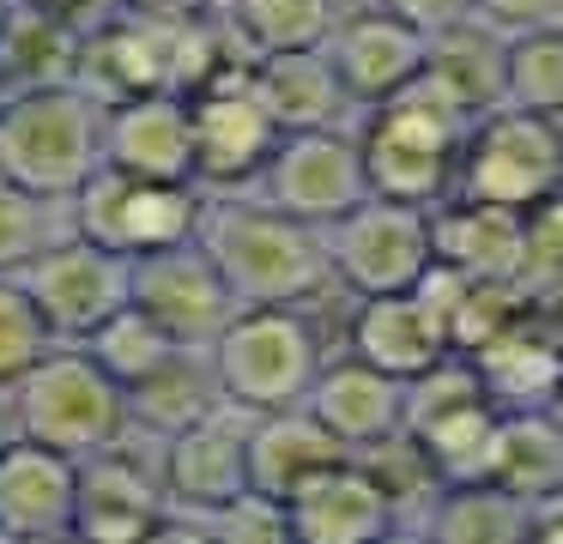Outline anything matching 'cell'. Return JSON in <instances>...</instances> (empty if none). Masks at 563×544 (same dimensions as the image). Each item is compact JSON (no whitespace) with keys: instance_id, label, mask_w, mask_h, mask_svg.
Returning <instances> with one entry per match:
<instances>
[{"instance_id":"obj_1","label":"cell","mask_w":563,"mask_h":544,"mask_svg":"<svg viewBox=\"0 0 563 544\" xmlns=\"http://www.w3.org/2000/svg\"><path fill=\"white\" fill-rule=\"evenodd\" d=\"M195 242L224 273L236 309H255V302H309L333 285L328 230L279 212V206H267L249 188L207 193V218H200Z\"/></svg>"},{"instance_id":"obj_2","label":"cell","mask_w":563,"mask_h":544,"mask_svg":"<svg viewBox=\"0 0 563 544\" xmlns=\"http://www.w3.org/2000/svg\"><path fill=\"white\" fill-rule=\"evenodd\" d=\"M103 169V103L79 79L0 97V176L43 200H74Z\"/></svg>"},{"instance_id":"obj_3","label":"cell","mask_w":563,"mask_h":544,"mask_svg":"<svg viewBox=\"0 0 563 544\" xmlns=\"http://www.w3.org/2000/svg\"><path fill=\"white\" fill-rule=\"evenodd\" d=\"M357 140H364L369 193L406 206H442L454 193V169H461L466 115L418 73L388 103L364 109Z\"/></svg>"},{"instance_id":"obj_4","label":"cell","mask_w":563,"mask_h":544,"mask_svg":"<svg viewBox=\"0 0 563 544\" xmlns=\"http://www.w3.org/2000/svg\"><path fill=\"white\" fill-rule=\"evenodd\" d=\"M212 375H219L224 406L236 411H279L303 406L328 363V338L303 314V302H255L224 321V333L207 345Z\"/></svg>"},{"instance_id":"obj_5","label":"cell","mask_w":563,"mask_h":544,"mask_svg":"<svg viewBox=\"0 0 563 544\" xmlns=\"http://www.w3.org/2000/svg\"><path fill=\"white\" fill-rule=\"evenodd\" d=\"M7 406L25 442L62 447L74 459H91L128 435V387L86 345H55L37 357L7 387Z\"/></svg>"},{"instance_id":"obj_6","label":"cell","mask_w":563,"mask_h":544,"mask_svg":"<svg viewBox=\"0 0 563 544\" xmlns=\"http://www.w3.org/2000/svg\"><path fill=\"white\" fill-rule=\"evenodd\" d=\"M200 218H207V188L200 181H152V176H128L115 164H103L67 200V230L128 254V260L195 242Z\"/></svg>"},{"instance_id":"obj_7","label":"cell","mask_w":563,"mask_h":544,"mask_svg":"<svg viewBox=\"0 0 563 544\" xmlns=\"http://www.w3.org/2000/svg\"><path fill=\"white\" fill-rule=\"evenodd\" d=\"M437 206H406L364 193L345 218L328 224V266L333 285L352 297H388V290H418L437 266Z\"/></svg>"},{"instance_id":"obj_8","label":"cell","mask_w":563,"mask_h":544,"mask_svg":"<svg viewBox=\"0 0 563 544\" xmlns=\"http://www.w3.org/2000/svg\"><path fill=\"white\" fill-rule=\"evenodd\" d=\"M558 188H563V121L515 109V103H497L466 121L454 193L527 212V206H539Z\"/></svg>"},{"instance_id":"obj_9","label":"cell","mask_w":563,"mask_h":544,"mask_svg":"<svg viewBox=\"0 0 563 544\" xmlns=\"http://www.w3.org/2000/svg\"><path fill=\"white\" fill-rule=\"evenodd\" d=\"M158 471H164V496H170L164 532L176 526L212 532V520L236 496H249V411L219 406L212 418L176 430L170 442H158Z\"/></svg>"},{"instance_id":"obj_10","label":"cell","mask_w":563,"mask_h":544,"mask_svg":"<svg viewBox=\"0 0 563 544\" xmlns=\"http://www.w3.org/2000/svg\"><path fill=\"white\" fill-rule=\"evenodd\" d=\"M188 109H195V181L200 188L207 193L255 188L273 145H279V121L261 103L255 79H249V60H231L219 79H207L188 97Z\"/></svg>"},{"instance_id":"obj_11","label":"cell","mask_w":563,"mask_h":544,"mask_svg":"<svg viewBox=\"0 0 563 544\" xmlns=\"http://www.w3.org/2000/svg\"><path fill=\"white\" fill-rule=\"evenodd\" d=\"M255 193L267 206H279V212L328 230L333 218H345L369 193V169H364V140H357V127L279 133V145H273Z\"/></svg>"},{"instance_id":"obj_12","label":"cell","mask_w":563,"mask_h":544,"mask_svg":"<svg viewBox=\"0 0 563 544\" xmlns=\"http://www.w3.org/2000/svg\"><path fill=\"white\" fill-rule=\"evenodd\" d=\"M19 285L31 290V302L43 309V321H49V333L62 345H86L128 302V254L103 248V242L79 236V230H62L19 273Z\"/></svg>"},{"instance_id":"obj_13","label":"cell","mask_w":563,"mask_h":544,"mask_svg":"<svg viewBox=\"0 0 563 544\" xmlns=\"http://www.w3.org/2000/svg\"><path fill=\"white\" fill-rule=\"evenodd\" d=\"M128 297L183 345L207 351L224 333V321L236 314V297L224 285V273L212 266V254L200 242H176V248L140 254L128 260Z\"/></svg>"},{"instance_id":"obj_14","label":"cell","mask_w":563,"mask_h":544,"mask_svg":"<svg viewBox=\"0 0 563 544\" xmlns=\"http://www.w3.org/2000/svg\"><path fill=\"white\" fill-rule=\"evenodd\" d=\"M285 520L303 544H364L400 526V490L369 466V454H340L285 502Z\"/></svg>"},{"instance_id":"obj_15","label":"cell","mask_w":563,"mask_h":544,"mask_svg":"<svg viewBox=\"0 0 563 544\" xmlns=\"http://www.w3.org/2000/svg\"><path fill=\"white\" fill-rule=\"evenodd\" d=\"M303 406L316 411L321 430L345 454H382V447L406 442V381H394L388 369L364 363L357 351L321 363Z\"/></svg>"},{"instance_id":"obj_16","label":"cell","mask_w":563,"mask_h":544,"mask_svg":"<svg viewBox=\"0 0 563 544\" xmlns=\"http://www.w3.org/2000/svg\"><path fill=\"white\" fill-rule=\"evenodd\" d=\"M128 435L103 454L79 459V520L74 532L86 539H158L170 496H164V471H158V447L146 459L128 454Z\"/></svg>"},{"instance_id":"obj_17","label":"cell","mask_w":563,"mask_h":544,"mask_svg":"<svg viewBox=\"0 0 563 544\" xmlns=\"http://www.w3.org/2000/svg\"><path fill=\"white\" fill-rule=\"evenodd\" d=\"M103 164L152 181H195V109L183 91L103 103Z\"/></svg>"},{"instance_id":"obj_18","label":"cell","mask_w":563,"mask_h":544,"mask_svg":"<svg viewBox=\"0 0 563 544\" xmlns=\"http://www.w3.org/2000/svg\"><path fill=\"white\" fill-rule=\"evenodd\" d=\"M424 48H430V36L418 31V24H406L400 12H388L382 0L369 12L340 19L328 36L333 73L345 79V91H352L357 109H376V103H388L394 91H406V85L424 73Z\"/></svg>"},{"instance_id":"obj_19","label":"cell","mask_w":563,"mask_h":544,"mask_svg":"<svg viewBox=\"0 0 563 544\" xmlns=\"http://www.w3.org/2000/svg\"><path fill=\"white\" fill-rule=\"evenodd\" d=\"M79 520V459L43 442L0 447V539H67Z\"/></svg>"},{"instance_id":"obj_20","label":"cell","mask_w":563,"mask_h":544,"mask_svg":"<svg viewBox=\"0 0 563 544\" xmlns=\"http://www.w3.org/2000/svg\"><path fill=\"white\" fill-rule=\"evenodd\" d=\"M345 351L388 369L394 381H412L430 363L449 357L454 338H449L442 309L424 290H388V297H357V314L345 326Z\"/></svg>"},{"instance_id":"obj_21","label":"cell","mask_w":563,"mask_h":544,"mask_svg":"<svg viewBox=\"0 0 563 544\" xmlns=\"http://www.w3.org/2000/svg\"><path fill=\"white\" fill-rule=\"evenodd\" d=\"M79 85L98 103H122L140 91H170V19H146V12H115L110 24L79 43Z\"/></svg>"},{"instance_id":"obj_22","label":"cell","mask_w":563,"mask_h":544,"mask_svg":"<svg viewBox=\"0 0 563 544\" xmlns=\"http://www.w3.org/2000/svg\"><path fill=\"white\" fill-rule=\"evenodd\" d=\"M478 369V387L497 411H545L558 399L563 381V345L551 338L545 309L521 314L515 326H503L497 338H485L478 351H466Z\"/></svg>"},{"instance_id":"obj_23","label":"cell","mask_w":563,"mask_h":544,"mask_svg":"<svg viewBox=\"0 0 563 544\" xmlns=\"http://www.w3.org/2000/svg\"><path fill=\"white\" fill-rule=\"evenodd\" d=\"M437 260L461 266L466 278H521L527 285V212L473 193H449L437 206Z\"/></svg>"},{"instance_id":"obj_24","label":"cell","mask_w":563,"mask_h":544,"mask_svg":"<svg viewBox=\"0 0 563 544\" xmlns=\"http://www.w3.org/2000/svg\"><path fill=\"white\" fill-rule=\"evenodd\" d=\"M267 115L279 121V133H303V127H352V91L333 73L328 48H291V55H261L249 60Z\"/></svg>"},{"instance_id":"obj_25","label":"cell","mask_w":563,"mask_h":544,"mask_svg":"<svg viewBox=\"0 0 563 544\" xmlns=\"http://www.w3.org/2000/svg\"><path fill=\"white\" fill-rule=\"evenodd\" d=\"M345 447L321 430V418L309 406H279L249 418V490L291 502L321 466H333Z\"/></svg>"},{"instance_id":"obj_26","label":"cell","mask_w":563,"mask_h":544,"mask_svg":"<svg viewBox=\"0 0 563 544\" xmlns=\"http://www.w3.org/2000/svg\"><path fill=\"white\" fill-rule=\"evenodd\" d=\"M424 79L461 109L466 121L503 103V79H509V31H497L490 19H461L449 31L430 36L424 48Z\"/></svg>"},{"instance_id":"obj_27","label":"cell","mask_w":563,"mask_h":544,"mask_svg":"<svg viewBox=\"0 0 563 544\" xmlns=\"http://www.w3.org/2000/svg\"><path fill=\"white\" fill-rule=\"evenodd\" d=\"M219 406H224V393H219V375H212V357L200 345H188L158 375L128 387V430L146 435V442H170L176 430L212 418Z\"/></svg>"},{"instance_id":"obj_28","label":"cell","mask_w":563,"mask_h":544,"mask_svg":"<svg viewBox=\"0 0 563 544\" xmlns=\"http://www.w3.org/2000/svg\"><path fill=\"white\" fill-rule=\"evenodd\" d=\"M231 43L249 60L291 55V48H328L340 24V0H224L219 7Z\"/></svg>"},{"instance_id":"obj_29","label":"cell","mask_w":563,"mask_h":544,"mask_svg":"<svg viewBox=\"0 0 563 544\" xmlns=\"http://www.w3.org/2000/svg\"><path fill=\"white\" fill-rule=\"evenodd\" d=\"M424 532L442 544H515L527 539V502L497 478H454L437 490Z\"/></svg>"},{"instance_id":"obj_30","label":"cell","mask_w":563,"mask_h":544,"mask_svg":"<svg viewBox=\"0 0 563 544\" xmlns=\"http://www.w3.org/2000/svg\"><path fill=\"white\" fill-rule=\"evenodd\" d=\"M490 478L515 490L521 502L563 490V418L558 411H503L497 423V454H490Z\"/></svg>"},{"instance_id":"obj_31","label":"cell","mask_w":563,"mask_h":544,"mask_svg":"<svg viewBox=\"0 0 563 544\" xmlns=\"http://www.w3.org/2000/svg\"><path fill=\"white\" fill-rule=\"evenodd\" d=\"M79 43L67 24H55L49 12L19 0L7 31H0V91H25V85H67L79 73Z\"/></svg>"},{"instance_id":"obj_32","label":"cell","mask_w":563,"mask_h":544,"mask_svg":"<svg viewBox=\"0 0 563 544\" xmlns=\"http://www.w3.org/2000/svg\"><path fill=\"white\" fill-rule=\"evenodd\" d=\"M86 351H91V357H98L122 387H140L146 375H158L164 363H170L176 351H188V345H183L176 333H164V326L152 321V314L140 309L134 297H128L122 309H115L110 321H103L98 333L86 338Z\"/></svg>"},{"instance_id":"obj_33","label":"cell","mask_w":563,"mask_h":544,"mask_svg":"<svg viewBox=\"0 0 563 544\" xmlns=\"http://www.w3.org/2000/svg\"><path fill=\"white\" fill-rule=\"evenodd\" d=\"M503 103L563 121V24L509 36V79H503Z\"/></svg>"},{"instance_id":"obj_34","label":"cell","mask_w":563,"mask_h":544,"mask_svg":"<svg viewBox=\"0 0 563 544\" xmlns=\"http://www.w3.org/2000/svg\"><path fill=\"white\" fill-rule=\"evenodd\" d=\"M67 230V206L0 176V278H19Z\"/></svg>"},{"instance_id":"obj_35","label":"cell","mask_w":563,"mask_h":544,"mask_svg":"<svg viewBox=\"0 0 563 544\" xmlns=\"http://www.w3.org/2000/svg\"><path fill=\"white\" fill-rule=\"evenodd\" d=\"M55 345H62V338L49 333V321H43V309L31 302V290L19 285V278H0V387H13L19 375L37 357H49Z\"/></svg>"},{"instance_id":"obj_36","label":"cell","mask_w":563,"mask_h":544,"mask_svg":"<svg viewBox=\"0 0 563 544\" xmlns=\"http://www.w3.org/2000/svg\"><path fill=\"white\" fill-rule=\"evenodd\" d=\"M527 285L539 297L563 290V188L527 206Z\"/></svg>"},{"instance_id":"obj_37","label":"cell","mask_w":563,"mask_h":544,"mask_svg":"<svg viewBox=\"0 0 563 544\" xmlns=\"http://www.w3.org/2000/svg\"><path fill=\"white\" fill-rule=\"evenodd\" d=\"M478 19H490L497 31L521 36V31L563 24V0H478Z\"/></svg>"},{"instance_id":"obj_38","label":"cell","mask_w":563,"mask_h":544,"mask_svg":"<svg viewBox=\"0 0 563 544\" xmlns=\"http://www.w3.org/2000/svg\"><path fill=\"white\" fill-rule=\"evenodd\" d=\"M388 12H400L406 24H418L424 36H437V31H449V24H461V19H473L478 12V0H382Z\"/></svg>"},{"instance_id":"obj_39","label":"cell","mask_w":563,"mask_h":544,"mask_svg":"<svg viewBox=\"0 0 563 544\" xmlns=\"http://www.w3.org/2000/svg\"><path fill=\"white\" fill-rule=\"evenodd\" d=\"M25 7L49 12L55 24H67L74 36H91L98 24H110L115 12H122V0H25Z\"/></svg>"},{"instance_id":"obj_40","label":"cell","mask_w":563,"mask_h":544,"mask_svg":"<svg viewBox=\"0 0 563 544\" xmlns=\"http://www.w3.org/2000/svg\"><path fill=\"white\" fill-rule=\"evenodd\" d=\"M527 539H545V544H563V490L527 502Z\"/></svg>"},{"instance_id":"obj_41","label":"cell","mask_w":563,"mask_h":544,"mask_svg":"<svg viewBox=\"0 0 563 544\" xmlns=\"http://www.w3.org/2000/svg\"><path fill=\"white\" fill-rule=\"evenodd\" d=\"M128 12H146V19H207L224 0H122Z\"/></svg>"},{"instance_id":"obj_42","label":"cell","mask_w":563,"mask_h":544,"mask_svg":"<svg viewBox=\"0 0 563 544\" xmlns=\"http://www.w3.org/2000/svg\"><path fill=\"white\" fill-rule=\"evenodd\" d=\"M13 406H7V387H0V447H7V442H13Z\"/></svg>"},{"instance_id":"obj_43","label":"cell","mask_w":563,"mask_h":544,"mask_svg":"<svg viewBox=\"0 0 563 544\" xmlns=\"http://www.w3.org/2000/svg\"><path fill=\"white\" fill-rule=\"evenodd\" d=\"M13 7H19V0H0V31H7V19H13Z\"/></svg>"},{"instance_id":"obj_44","label":"cell","mask_w":563,"mask_h":544,"mask_svg":"<svg viewBox=\"0 0 563 544\" xmlns=\"http://www.w3.org/2000/svg\"><path fill=\"white\" fill-rule=\"evenodd\" d=\"M551 411H558V418H563V381H558V399H551Z\"/></svg>"}]
</instances>
